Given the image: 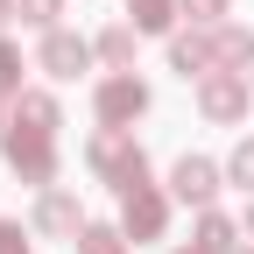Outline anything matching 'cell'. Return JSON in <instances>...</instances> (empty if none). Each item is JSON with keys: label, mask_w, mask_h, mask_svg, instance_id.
<instances>
[{"label": "cell", "mask_w": 254, "mask_h": 254, "mask_svg": "<svg viewBox=\"0 0 254 254\" xmlns=\"http://www.w3.org/2000/svg\"><path fill=\"white\" fill-rule=\"evenodd\" d=\"M21 71H28V64H21V43H7V36H0V99H7V106L28 92V85H21Z\"/></svg>", "instance_id": "obj_16"}, {"label": "cell", "mask_w": 254, "mask_h": 254, "mask_svg": "<svg viewBox=\"0 0 254 254\" xmlns=\"http://www.w3.org/2000/svg\"><path fill=\"white\" fill-rule=\"evenodd\" d=\"M7 113H14V127H36V134H57V127H64V106H57V92H36V85H28V92H21V99H14Z\"/></svg>", "instance_id": "obj_13"}, {"label": "cell", "mask_w": 254, "mask_h": 254, "mask_svg": "<svg viewBox=\"0 0 254 254\" xmlns=\"http://www.w3.org/2000/svg\"><path fill=\"white\" fill-rule=\"evenodd\" d=\"M134 43H141V28H134V21H106L99 36H92V50H99L106 71H134Z\"/></svg>", "instance_id": "obj_12"}, {"label": "cell", "mask_w": 254, "mask_h": 254, "mask_svg": "<svg viewBox=\"0 0 254 254\" xmlns=\"http://www.w3.org/2000/svg\"><path fill=\"white\" fill-rule=\"evenodd\" d=\"M0 254H36V247H28V233L14 226V219H0Z\"/></svg>", "instance_id": "obj_20"}, {"label": "cell", "mask_w": 254, "mask_h": 254, "mask_svg": "<svg viewBox=\"0 0 254 254\" xmlns=\"http://www.w3.org/2000/svg\"><path fill=\"white\" fill-rule=\"evenodd\" d=\"M247 85H254V78H247Z\"/></svg>", "instance_id": "obj_26"}, {"label": "cell", "mask_w": 254, "mask_h": 254, "mask_svg": "<svg viewBox=\"0 0 254 254\" xmlns=\"http://www.w3.org/2000/svg\"><path fill=\"white\" fill-rule=\"evenodd\" d=\"M92 50L85 36H71V28H43V43H36V71L43 78H57V85H71L78 71H92Z\"/></svg>", "instance_id": "obj_8"}, {"label": "cell", "mask_w": 254, "mask_h": 254, "mask_svg": "<svg viewBox=\"0 0 254 254\" xmlns=\"http://www.w3.org/2000/svg\"><path fill=\"white\" fill-rule=\"evenodd\" d=\"M78 254H127V233L120 226H99V219H85V233L71 240Z\"/></svg>", "instance_id": "obj_15"}, {"label": "cell", "mask_w": 254, "mask_h": 254, "mask_svg": "<svg viewBox=\"0 0 254 254\" xmlns=\"http://www.w3.org/2000/svg\"><path fill=\"white\" fill-rule=\"evenodd\" d=\"M247 106H254V85H247L240 71H212V78H198V113H205L212 127H240Z\"/></svg>", "instance_id": "obj_4"}, {"label": "cell", "mask_w": 254, "mask_h": 254, "mask_svg": "<svg viewBox=\"0 0 254 254\" xmlns=\"http://www.w3.org/2000/svg\"><path fill=\"white\" fill-rule=\"evenodd\" d=\"M240 254H254V240H240Z\"/></svg>", "instance_id": "obj_25"}, {"label": "cell", "mask_w": 254, "mask_h": 254, "mask_svg": "<svg viewBox=\"0 0 254 254\" xmlns=\"http://www.w3.org/2000/svg\"><path fill=\"white\" fill-rule=\"evenodd\" d=\"M219 184H226V163H212V155H177L170 163V198L190 212L219 205Z\"/></svg>", "instance_id": "obj_6"}, {"label": "cell", "mask_w": 254, "mask_h": 254, "mask_svg": "<svg viewBox=\"0 0 254 254\" xmlns=\"http://www.w3.org/2000/svg\"><path fill=\"white\" fill-rule=\"evenodd\" d=\"M7 21H21V0H0V36H7Z\"/></svg>", "instance_id": "obj_21"}, {"label": "cell", "mask_w": 254, "mask_h": 254, "mask_svg": "<svg viewBox=\"0 0 254 254\" xmlns=\"http://www.w3.org/2000/svg\"><path fill=\"white\" fill-rule=\"evenodd\" d=\"M212 57H219V71H254V28H240V21H219L212 28Z\"/></svg>", "instance_id": "obj_10"}, {"label": "cell", "mask_w": 254, "mask_h": 254, "mask_svg": "<svg viewBox=\"0 0 254 254\" xmlns=\"http://www.w3.org/2000/svg\"><path fill=\"white\" fill-rule=\"evenodd\" d=\"M85 170L99 177L106 190H120V198H127L134 184H148V148L127 134V127H99V134L85 141Z\"/></svg>", "instance_id": "obj_1"}, {"label": "cell", "mask_w": 254, "mask_h": 254, "mask_svg": "<svg viewBox=\"0 0 254 254\" xmlns=\"http://www.w3.org/2000/svg\"><path fill=\"white\" fill-rule=\"evenodd\" d=\"M226 184L254 198V134H240V141H233V155H226Z\"/></svg>", "instance_id": "obj_17"}, {"label": "cell", "mask_w": 254, "mask_h": 254, "mask_svg": "<svg viewBox=\"0 0 254 254\" xmlns=\"http://www.w3.org/2000/svg\"><path fill=\"white\" fill-rule=\"evenodd\" d=\"M240 219H226V212H219V205H205L198 212V233H190V247H205V254H240Z\"/></svg>", "instance_id": "obj_11"}, {"label": "cell", "mask_w": 254, "mask_h": 254, "mask_svg": "<svg viewBox=\"0 0 254 254\" xmlns=\"http://www.w3.org/2000/svg\"><path fill=\"white\" fill-rule=\"evenodd\" d=\"M0 155H7V170L21 177V184H57V170H64V155H57V134H36V127H14L7 120V134H0Z\"/></svg>", "instance_id": "obj_2"}, {"label": "cell", "mask_w": 254, "mask_h": 254, "mask_svg": "<svg viewBox=\"0 0 254 254\" xmlns=\"http://www.w3.org/2000/svg\"><path fill=\"white\" fill-rule=\"evenodd\" d=\"M170 71H177L184 85H198V78L219 71V57H212V28H177V36H170Z\"/></svg>", "instance_id": "obj_9"}, {"label": "cell", "mask_w": 254, "mask_h": 254, "mask_svg": "<svg viewBox=\"0 0 254 254\" xmlns=\"http://www.w3.org/2000/svg\"><path fill=\"white\" fill-rule=\"evenodd\" d=\"M120 233L134 240V247L163 240V233H170V190H155V184H134V190L120 198Z\"/></svg>", "instance_id": "obj_5"}, {"label": "cell", "mask_w": 254, "mask_h": 254, "mask_svg": "<svg viewBox=\"0 0 254 254\" xmlns=\"http://www.w3.org/2000/svg\"><path fill=\"white\" fill-rule=\"evenodd\" d=\"M57 14H64V0H21V21L28 28H57Z\"/></svg>", "instance_id": "obj_19"}, {"label": "cell", "mask_w": 254, "mask_h": 254, "mask_svg": "<svg viewBox=\"0 0 254 254\" xmlns=\"http://www.w3.org/2000/svg\"><path fill=\"white\" fill-rule=\"evenodd\" d=\"M240 233H247V240H254V198H247V212H240Z\"/></svg>", "instance_id": "obj_22"}, {"label": "cell", "mask_w": 254, "mask_h": 254, "mask_svg": "<svg viewBox=\"0 0 254 254\" xmlns=\"http://www.w3.org/2000/svg\"><path fill=\"white\" fill-rule=\"evenodd\" d=\"M226 7H233V0H184L190 28H219V21H226Z\"/></svg>", "instance_id": "obj_18"}, {"label": "cell", "mask_w": 254, "mask_h": 254, "mask_svg": "<svg viewBox=\"0 0 254 254\" xmlns=\"http://www.w3.org/2000/svg\"><path fill=\"white\" fill-rule=\"evenodd\" d=\"M170 254H205V247H170Z\"/></svg>", "instance_id": "obj_24"}, {"label": "cell", "mask_w": 254, "mask_h": 254, "mask_svg": "<svg viewBox=\"0 0 254 254\" xmlns=\"http://www.w3.org/2000/svg\"><path fill=\"white\" fill-rule=\"evenodd\" d=\"M127 21H134L141 36H177V21H184V0H127Z\"/></svg>", "instance_id": "obj_14"}, {"label": "cell", "mask_w": 254, "mask_h": 254, "mask_svg": "<svg viewBox=\"0 0 254 254\" xmlns=\"http://www.w3.org/2000/svg\"><path fill=\"white\" fill-rule=\"evenodd\" d=\"M28 233H36V240H78V233H85V205H78V190L50 184L43 198H36V212H28Z\"/></svg>", "instance_id": "obj_7"}, {"label": "cell", "mask_w": 254, "mask_h": 254, "mask_svg": "<svg viewBox=\"0 0 254 254\" xmlns=\"http://www.w3.org/2000/svg\"><path fill=\"white\" fill-rule=\"evenodd\" d=\"M141 113H148V85L134 71H113V78L92 85V120L99 127H134Z\"/></svg>", "instance_id": "obj_3"}, {"label": "cell", "mask_w": 254, "mask_h": 254, "mask_svg": "<svg viewBox=\"0 0 254 254\" xmlns=\"http://www.w3.org/2000/svg\"><path fill=\"white\" fill-rule=\"evenodd\" d=\"M7 120H14V113H7V99H0V134H7Z\"/></svg>", "instance_id": "obj_23"}]
</instances>
